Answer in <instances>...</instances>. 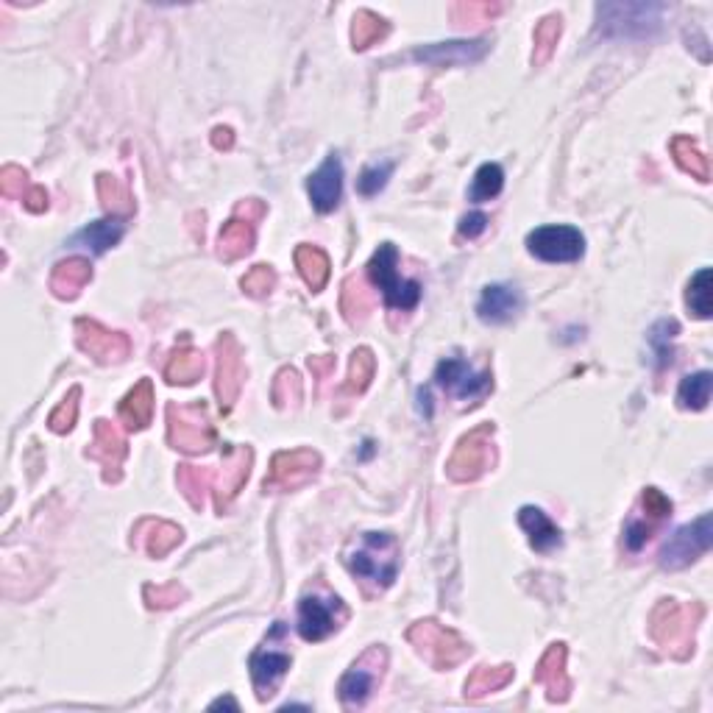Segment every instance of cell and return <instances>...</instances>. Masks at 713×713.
I'll return each mask as SVG.
<instances>
[{"label": "cell", "mask_w": 713, "mask_h": 713, "mask_svg": "<svg viewBox=\"0 0 713 713\" xmlns=\"http://www.w3.org/2000/svg\"><path fill=\"white\" fill-rule=\"evenodd\" d=\"M519 524L521 530L530 535V544L535 552H552L563 544V535H560L558 524L546 516L541 507H521L519 510Z\"/></svg>", "instance_id": "obj_26"}, {"label": "cell", "mask_w": 713, "mask_h": 713, "mask_svg": "<svg viewBox=\"0 0 713 713\" xmlns=\"http://www.w3.org/2000/svg\"><path fill=\"white\" fill-rule=\"evenodd\" d=\"M145 602H148V608L151 610H168V608H176L179 602H182L184 597H187V591H184L179 583H168V585H145Z\"/></svg>", "instance_id": "obj_47"}, {"label": "cell", "mask_w": 713, "mask_h": 713, "mask_svg": "<svg viewBox=\"0 0 713 713\" xmlns=\"http://www.w3.org/2000/svg\"><path fill=\"white\" fill-rule=\"evenodd\" d=\"M254 240H257V237H254V226L246 221H240V218H232V221L221 229V237H218V254H221L226 262L240 260V257L251 254Z\"/></svg>", "instance_id": "obj_29"}, {"label": "cell", "mask_w": 713, "mask_h": 713, "mask_svg": "<svg viewBox=\"0 0 713 713\" xmlns=\"http://www.w3.org/2000/svg\"><path fill=\"white\" fill-rule=\"evenodd\" d=\"M711 516L705 513L694 524H686L663 544L661 549V566L669 571L686 569L694 560L705 555L711 549Z\"/></svg>", "instance_id": "obj_12"}, {"label": "cell", "mask_w": 713, "mask_h": 713, "mask_svg": "<svg viewBox=\"0 0 713 713\" xmlns=\"http://www.w3.org/2000/svg\"><path fill=\"white\" fill-rule=\"evenodd\" d=\"M204 354L193 346H182L170 354V363L165 365V379L170 385H193L204 374Z\"/></svg>", "instance_id": "obj_30"}, {"label": "cell", "mask_w": 713, "mask_h": 713, "mask_svg": "<svg viewBox=\"0 0 713 713\" xmlns=\"http://www.w3.org/2000/svg\"><path fill=\"white\" fill-rule=\"evenodd\" d=\"M78 399H81V388H70V393L62 399V404L48 415V427H51L56 435H65V432L76 427Z\"/></svg>", "instance_id": "obj_45"}, {"label": "cell", "mask_w": 713, "mask_h": 713, "mask_svg": "<svg viewBox=\"0 0 713 713\" xmlns=\"http://www.w3.org/2000/svg\"><path fill=\"white\" fill-rule=\"evenodd\" d=\"M388 34V20L379 17V14L368 12V9H360V12L354 14V20H351V42H354L357 51H365V48H371L376 42H382Z\"/></svg>", "instance_id": "obj_34"}, {"label": "cell", "mask_w": 713, "mask_h": 713, "mask_svg": "<svg viewBox=\"0 0 713 713\" xmlns=\"http://www.w3.org/2000/svg\"><path fill=\"white\" fill-rule=\"evenodd\" d=\"M390 170H393V165L390 162H382V165H371V168L363 170V176H360V182H357V187H360V193L363 195H376L385 184H388L390 179Z\"/></svg>", "instance_id": "obj_49"}, {"label": "cell", "mask_w": 713, "mask_h": 713, "mask_svg": "<svg viewBox=\"0 0 713 713\" xmlns=\"http://www.w3.org/2000/svg\"><path fill=\"white\" fill-rule=\"evenodd\" d=\"M95 187H98V198H101L106 212L120 215V218H131L137 212V201H134L131 190L112 173H98Z\"/></svg>", "instance_id": "obj_27"}, {"label": "cell", "mask_w": 713, "mask_h": 713, "mask_svg": "<svg viewBox=\"0 0 713 713\" xmlns=\"http://www.w3.org/2000/svg\"><path fill=\"white\" fill-rule=\"evenodd\" d=\"M285 622L273 624V630L265 638L251 661H248V669H251V680H254V688H257V697L260 700H268L276 694V688L282 683V677L287 675L290 663H293V655L285 649Z\"/></svg>", "instance_id": "obj_9"}, {"label": "cell", "mask_w": 713, "mask_h": 713, "mask_svg": "<svg viewBox=\"0 0 713 713\" xmlns=\"http://www.w3.org/2000/svg\"><path fill=\"white\" fill-rule=\"evenodd\" d=\"M711 382V371H697V374L686 376L677 390V404L683 410H705L711 402Z\"/></svg>", "instance_id": "obj_37"}, {"label": "cell", "mask_w": 713, "mask_h": 713, "mask_svg": "<svg viewBox=\"0 0 713 713\" xmlns=\"http://www.w3.org/2000/svg\"><path fill=\"white\" fill-rule=\"evenodd\" d=\"M702 619V605H680L677 599H661L649 613V636L677 661H686L694 652V633Z\"/></svg>", "instance_id": "obj_2"}, {"label": "cell", "mask_w": 713, "mask_h": 713, "mask_svg": "<svg viewBox=\"0 0 713 713\" xmlns=\"http://www.w3.org/2000/svg\"><path fill=\"white\" fill-rule=\"evenodd\" d=\"M491 48L488 39H457V42H438V45H424V48H415L410 53V59L415 62H424V65H438V67H452V65H468V62H477Z\"/></svg>", "instance_id": "obj_20"}, {"label": "cell", "mask_w": 713, "mask_h": 713, "mask_svg": "<svg viewBox=\"0 0 713 713\" xmlns=\"http://www.w3.org/2000/svg\"><path fill=\"white\" fill-rule=\"evenodd\" d=\"M321 474V454L315 449H293V452L273 454L271 471L262 488L271 493L299 491Z\"/></svg>", "instance_id": "obj_11"}, {"label": "cell", "mask_w": 713, "mask_h": 713, "mask_svg": "<svg viewBox=\"0 0 713 713\" xmlns=\"http://www.w3.org/2000/svg\"><path fill=\"white\" fill-rule=\"evenodd\" d=\"M176 482H179V491L184 493V499L190 502L193 510H204L207 507V493L212 491V471L209 468L184 463L176 471Z\"/></svg>", "instance_id": "obj_31"}, {"label": "cell", "mask_w": 713, "mask_h": 713, "mask_svg": "<svg viewBox=\"0 0 713 713\" xmlns=\"http://www.w3.org/2000/svg\"><path fill=\"white\" fill-rule=\"evenodd\" d=\"M686 304L688 310L694 312V318H711L713 312V301H711V268H702L691 276L686 290Z\"/></svg>", "instance_id": "obj_40"}, {"label": "cell", "mask_w": 713, "mask_h": 713, "mask_svg": "<svg viewBox=\"0 0 713 713\" xmlns=\"http://www.w3.org/2000/svg\"><path fill=\"white\" fill-rule=\"evenodd\" d=\"M524 307V299L516 287L510 285H488L477 304V315L485 324H507L513 321Z\"/></svg>", "instance_id": "obj_23"}, {"label": "cell", "mask_w": 713, "mask_h": 713, "mask_svg": "<svg viewBox=\"0 0 713 713\" xmlns=\"http://www.w3.org/2000/svg\"><path fill=\"white\" fill-rule=\"evenodd\" d=\"M168 443L187 454L212 449L215 429L204 404H168Z\"/></svg>", "instance_id": "obj_6"}, {"label": "cell", "mask_w": 713, "mask_h": 713, "mask_svg": "<svg viewBox=\"0 0 713 713\" xmlns=\"http://www.w3.org/2000/svg\"><path fill=\"white\" fill-rule=\"evenodd\" d=\"M513 680V666L502 663V666H480L474 669V675L466 680V697L468 700H482L493 691H502Z\"/></svg>", "instance_id": "obj_32"}, {"label": "cell", "mask_w": 713, "mask_h": 713, "mask_svg": "<svg viewBox=\"0 0 713 713\" xmlns=\"http://www.w3.org/2000/svg\"><path fill=\"white\" fill-rule=\"evenodd\" d=\"M663 6L649 3H602L597 6L599 34L605 37H649L661 26Z\"/></svg>", "instance_id": "obj_8"}, {"label": "cell", "mask_w": 713, "mask_h": 713, "mask_svg": "<svg viewBox=\"0 0 713 713\" xmlns=\"http://www.w3.org/2000/svg\"><path fill=\"white\" fill-rule=\"evenodd\" d=\"M301 396H304V385H301V376L296 368H282L276 379H273L271 399L279 410L287 407H299Z\"/></svg>", "instance_id": "obj_41"}, {"label": "cell", "mask_w": 713, "mask_h": 713, "mask_svg": "<svg viewBox=\"0 0 713 713\" xmlns=\"http://www.w3.org/2000/svg\"><path fill=\"white\" fill-rule=\"evenodd\" d=\"M435 379H438V385L443 390H449L454 399H460V402L480 404V399H485L493 390L491 368L474 371L463 360H443L438 365V371H435Z\"/></svg>", "instance_id": "obj_16"}, {"label": "cell", "mask_w": 713, "mask_h": 713, "mask_svg": "<svg viewBox=\"0 0 713 713\" xmlns=\"http://www.w3.org/2000/svg\"><path fill=\"white\" fill-rule=\"evenodd\" d=\"M566 658H569V649L563 641L552 644L541 655V661L535 663V683L546 688V700L549 702H566L571 697V683L569 669H566Z\"/></svg>", "instance_id": "obj_19"}, {"label": "cell", "mask_w": 713, "mask_h": 713, "mask_svg": "<svg viewBox=\"0 0 713 713\" xmlns=\"http://www.w3.org/2000/svg\"><path fill=\"white\" fill-rule=\"evenodd\" d=\"M182 541H184L182 527L162 519L140 521L137 530H134V538H131V544L137 546V549H143L145 555L154 560L170 555V552L182 544Z\"/></svg>", "instance_id": "obj_21"}, {"label": "cell", "mask_w": 713, "mask_h": 713, "mask_svg": "<svg viewBox=\"0 0 713 713\" xmlns=\"http://www.w3.org/2000/svg\"><path fill=\"white\" fill-rule=\"evenodd\" d=\"M638 516H644L649 524L663 527V521L672 516V499L658 488H644L641 493V510H636Z\"/></svg>", "instance_id": "obj_44"}, {"label": "cell", "mask_w": 713, "mask_h": 713, "mask_svg": "<svg viewBox=\"0 0 713 713\" xmlns=\"http://www.w3.org/2000/svg\"><path fill=\"white\" fill-rule=\"evenodd\" d=\"M240 287L251 299H265V296H271V290L276 287V271H273L271 265H254L240 279Z\"/></svg>", "instance_id": "obj_46"}, {"label": "cell", "mask_w": 713, "mask_h": 713, "mask_svg": "<svg viewBox=\"0 0 713 713\" xmlns=\"http://www.w3.org/2000/svg\"><path fill=\"white\" fill-rule=\"evenodd\" d=\"M28 212H45L48 209V190L45 187H31V193L23 198Z\"/></svg>", "instance_id": "obj_52"}, {"label": "cell", "mask_w": 713, "mask_h": 713, "mask_svg": "<svg viewBox=\"0 0 713 713\" xmlns=\"http://www.w3.org/2000/svg\"><path fill=\"white\" fill-rule=\"evenodd\" d=\"M385 669H388V649L382 647V644H374V647L365 649L363 655L351 663L349 672L340 677V702H343L346 708H363L368 697L376 691V686L382 683Z\"/></svg>", "instance_id": "obj_7"}, {"label": "cell", "mask_w": 713, "mask_h": 713, "mask_svg": "<svg viewBox=\"0 0 713 713\" xmlns=\"http://www.w3.org/2000/svg\"><path fill=\"white\" fill-rule=\"evenodd\" d=\"M346 566L365 585V591L379 594L393 585L402 566V546L390 532H363L360 541L346 552Z\"/></svg>", "instance_id": "obj_1"}, {"label": "cell", "mask_w": 713, "mask_h": 713, "mask_svg": "<svg viewBox=\"0 0 713 713\" xmlns=\"http://www.w3.org/2000/svg\"><path fill=\"white\" fill-rule=\"evenodd\" d=\"M332 368H335V357H329V354H324V357H310V371L318 376H329L332 374Z\"/></svg>", "instance_id": "obj_54"}, {"label": "cell", "mask_w": 713, "mask_h": 713, "mask_svg": "<svg viewBox=\"0 0 713 713\" xmlns=\"http://www.w3.org/2000/svg\"><path fill=\"white\" fill-rule=\"evenodd\" d=\"M493 427L485 421L474 427L468 435H463L454 446L452 457L446 460V477L454 482H474L480 480L488 468L496 466V449H493Z\"/></svg>", "instance_id": "obj_5"}, {"label": "cell", "mask_w": 713, "mask_h": 713, "mask_svg": "<svg viewBox=\"0 0 713 713\" xmlns=\"http://www.w3.org/2000/svg\"><path fill=\"white\" fill-rule=\"evenodd\" d=\"M560 37H563V17H560V14H546L544 20L535 26V37H532V42H535V48H532V62H535L538 67L546 65V62L555 56V51H558Z\"/></svg>", "instance_id": "obj_35"}, {"label": "cell", "mask_w": 713, "mask_h": 713, "mask_svg": "<svg viewBox=\"0 0 713 713\" xmlns=\"http://www.w3.org/2000/svg\"><path fill=\"white\" fill-rule=\"evenodd\" d=\"M76 343L84 354H90L95 363L112 365L123 363L131 354V340L123 332H112L98 321L78 318L76 321Z\"/></svg>", "instance_id": "obj_14"}, {"label": "cell", "mask_w": 713, "mask_h": 713, "mask_svg": "<svg viewBox=\"0 0 713 713\" xmlns=\"http://www.w3.org/2000/svg\"><path fill=\"white\" fill-rule=\"evenodd\" d=\"M349 619V608L343 599L332 591H312L304 594L299 602V636L304 641H324L332 633H338L343 622Z\"/></svg>", "instance_id": "obj_10"}, {"label": "cell", "mask_w": 713, "mask_h": 713, "mask_svg": "<svg viewBox=\"0 0 713 713\" xmlns=\"http://www.w3.org/2000/svg\"><path fill=\"white\" fill-rule=\"evenodd\" d=\"M460 234L463 237H468V240H474V237H480L485 229H488V215L485 212H468V215H463L460 218Z\"/></svg>", "instance_id": "obj_51"}, {"label": "cell", "mask_w": 713, "mask_h": 713, "mask_svg": "<svg viewBox=\"0 0 713 713\" xmlns=\"http://www.w3.org/2000/svg\"><path fill=\"white\" fill-rule=\"evenodd\" d=\"M669 148H672V156H675V162L680 165V170L691 173V179H697V182H702V184L711 179L708 156L702 154L700 148H697V143H694L691 137H686V134H677Z\"/></svg>", "instance_id": "obj_33"}, {"label": "cell", "mask_w": 713, "mask_h": 713, "mask_svg": "<svg viewBox=\"0 0 713 713\" xmlns=\"http://www.w3.org/2000/svg\"><path fill=\"white\" fill-rule=\"evenodd\" d=\"M502 3H454L452 6V20L457 26H480L488 23L496 14H502Z\"/></svg>", "instance_id": "obj_43"}, {"label": "cell", "mask_w": 713, "mask_h": 713, "mask_svg": "<svg viewBox=\"0 0 713 713\" xmlns=\"http://www.w3.org/2000/svg\"><path fill=\"white\" fill-rule=\"evenodd\" d=\"M505 184V170L499 168L496 162H485L477 173H474V184H471V201H491L502 193Z\"/></svg>", "instance_id": "obj_42"}, {"label": "cell", "mask_w": 713, "mask_h": 713, "mask_svg": "<svg viewBox=\"0 0 713 713\" xmlns=\"http://www.w3.org/2000/svg\"><path fill=\"white\" fill-rule=\"evenodd\" d=\"M365 271H368V279L382 290L385 304L393 310L407 312L421 301V285L413 279H402V273H399V251L393 243H382L376 248Z\"/></svg>", "instance_id": "obj_4"}, {"label": "cell", "mask_w": 713, "mask_h": 713, "mask_svg": "<svg viewBox=\"0 0 713 713\" xmlns=\"http://www.w3.org/2000/svg\"><path fill=\"white\" fill-rule=\"evenodd\" d=\"M126 452H129V446H126L123 432H120L112 421L98 418V421H95V435H92L90 449H87V457L98 460V463L104 466L106 482H120Z\"/></svg>", "instance_id": "obj_17"}, {"label": "cell", "mask_w": 713, "mask_h": 713, "mask_svg": "<svg viewBox=\"0 0 713 713\" xmlns=\"http://www.w3.org/2000/svg\"><path fill=\"white\" fill-rule=\"evenodd\" d=\"M307 193H310L312 207L318 212H332L340 204L343 195V162L338 154H329L321 168L315 170L307 182Z\"/></svg>", "instance_id": "obj_22"}, {"label": "cell", "mask_w": 713, "mask_h": 713, "mask_svg": "<svg viewBox=\"0 0 713 713\" xmlns=\"http://www.w3.org/2000/svg\"><path fill=\"white\" fill-rule=\"evenodd\" d=\"M120 237H123V223L120 221H98V223H90L84 232H78L73 243L92 248L95 254H104L106 248L117 246V240H120Z\"/></svg>", "instance_id": "obj_38"}, {"label": "cell", "mask_w": 713, "mask_h": 713, "mask_svg": "<svg viewBox=\"0 0 713 713\" xmlns=\"http://www.w3.org/2000/svg\"><path fill=\"white\" fill-rule=\"evenodd\" d=\"M212 145L218 148V151H229L234 145V131L229 129V126H218V129H212Z\"/></svg>", "instance_id": "obj_53"}, {"label": "cell", "mask_w": 713, "mask_h": 713, "mask_svg": "<svg viewBox=\"0 0 713 713\" xmlns=\"http://www.w3.org/2000/svg\"><path fill=\"white\" fill-rule=\"evenodd\" d=\"M296 268H299L301 279L307 282L312 293H321L329 282V257L318 246H310V243H301L296 248Z\"/></svg>", "instance_id": "obj_28"}, {"label": "cell", "mask_w": 713, "mask_h": 713, "mask_svg": "<svg viewBox=\"0 0 713 713\" xmlns=\"http://www.w3.org/2000/svg\"><path fill=\"white\" fill-rule=\"evenodd\" d=\"M221 705H229V708H237V702L232 700V697H226V700H218V702H212V708H221Z\"/></svg>", "instance_id": "obj_55"}, {"label": "cell", "mask_w": 713, "mask_h": 713, "mask_svg": "<svg viewBox=\"0 0 713 713\" xmlns=\"http://www.w3.org/2000/svg\"><path fill=\"white\" fill-rule=\"evenodd\" d=\"M407 641L418 649V655L438 672L454 669L457 663H463L471 655V647L460 633H454L449 627H443L435 619H424V622H415L407 630Z\"/></svg>", "instance_id": "obj_3"}, {"label": "cell", "mask_w": 713, "mask_h": 713, "mask_svg": "<svg viewBox=\"0 0 713 713\" xmlns=\"http://www.w3.org/2000/svg\"><path fill=\"white\" fill-rule=\"evenodd\" d=\"M34 184L28 182V173L17 165H6L0 170V193L6 198H26Z\"/></svg>", "instance_id": "obj_48"}, {"label": "cell", "mask_w": 713, "mask_h": 713, "mask_svg": "<svg viewBox=\"0 0 713 713\" xmlns=\"http://www.w3.org/2000/svg\"><path fill=\"white\" fill-rule=\"evenodd\" d=\"M265 215H268V207H265V201H260V198H246V201H240L237 209H234V218L251 223V226L260 223Z\"/></svg>", "instance_id": "obj_50"}, {"label": "cell", "mask_w": 713, "mask_h": 713, "mask_svg": "<svg viewBox=\"0 0 713 713\" xmlns=\"http://www.w3.org/2000/svg\"><path fill=\"white\" fill-rule=\"evenodd\" d=\"M376 374V357L371 349H357L354 354H351V365H349V379H346V393H351V396H360V393H365L368 390V385H371V379H374Z\"/></svg>", "instance_id": "obj_39"}, {"label": "cell", "mask_w": 713, "mask_h": 713, "mask_svg": "<svg viewBox=\"0 0 713 713\" xmlns=\"http://www.w3.org/2000/svg\"><path fill=\"white\" fill-rule=\"evenodd\" d=\"M527 248L544 262H577L585 251V237L574 226H541L527 234Z\"/></svg>", "instance_id": "obj_13"}, {"label": "cell", "mask_w": 713, "mask_h": 713, "mask_svg": "<svg viewBox=\"0 0 713 713\" xmlns=\"http://www.w3.org/2000/svg\"><path fill=\"white\" fill-rule=\"evenodd\" d=\"M340 310H343L349 324H363L365 318H368V312L374 310V299H371V293L365 290V285L357 276H349V279L343 282Z\"/></svg>", "instance_id": "obj_36"}, {"label": "cell", "mask_w": 713, "mask_h": 713, "mask_svg": "<svg viewBox=\"0 0 713 713\" xmlns=\"http://www.w3.org/2000/svg\"><path fill=\"white\" fill-rule=\"evenodd\" d=\"M154 402L156 396L151 379H140V382L123 396V402L117 407V415H120V421L129 429H145L154 421Z\"/></svg>", "instance_id": "obj_25"}, {"label": "cell", "mask_w": 713, "mask_h": 713, "mask_svg": "<svg viewBox=\"0 0 713 713\" xmlns=\"http://www.w3.org/2000/svg\"><path fill=\"white\" fill-rule=\"evenodd\" d=\"M92 279V265L90 260H84V257H70V260L59 262L56 268L51 271V293L56 296V299H65V301H73L84 290V287L90 285Z\"/></svg>", "instance_id": "obj_24"}, {"label": "cell", "mask_w": 713, "mask_h": 713, "mask_svg": "<svg viewBox=\"0 0 713 713\" xmlns=\"http://www.w3.org/2000/svg\"><path fill=\"white\" fill-rule=\"evenodd\" d=\"M218 354V368H215V393L223 407H232L246 382V360H243V346L237 343L232 332H223L215 343Z\"/></svg>", "instance_id": "obj_15"}, {"label": "cell", "mask_w": 713, "mask_h": 713, "mask_svg": "<svg viewBox=\"0 0 713 713\" xmlns=\"http://www.w3.org/2000/svg\"><path fill=\"white\" fill-rule=\"evenodd\" d=\"M251 463H254V452L248 446H237L226 454L221 471L212 474V491H215L218 513H226V507L232 505L234 496L246 485L248 474H251Z\"/></svg>", "instance_id": "obj_18"}]
</instances>
